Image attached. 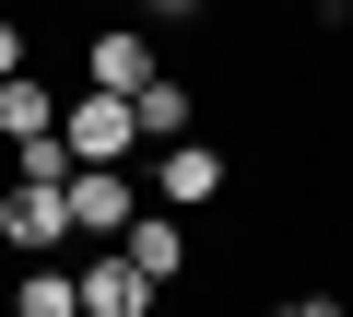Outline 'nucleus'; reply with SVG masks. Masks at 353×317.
<instances>
[{"label":"nucleus","instance_id":"obj_1","mask_svg":"<svg viewBox=\"0 0 353 317\" xmlns=\"http://www.w3.org/2000/svg\"><path fill=\"white\" fill-rule=\"evenodd\" d=\"M59 212H71V235L118 247L130 212H141V188H130V165H71V177H59Z\"/></svg>","mask_w":353,"mask_h":317},{"label":"nucleus","instance_id":"obj_2","mask_svg":"<svg viewBox=\"0 0 353 317\" xmlns=\"http://www.w3.org/2000/svg\"><path fill=\"white\" fill-rule=\"evenodd\" d=\"M59 141H71V165H118V153L141 141V118H130V94L83 83V106H59Z\"/></svg>","mask_w":353,"mask_h":317},{"label":"nucleus","instance_id":"obj_3","mask_svg":"<svg viewBox=\"0 0 353 317\" xmlns=\"http://www.w3.org/2000/svg\"><path fill=\"white\" fill-rule=\"evenodd\" d=\"M83 83H106V94H141V83H153V36H130V24H94V36H83Z\"/></svg>","mask_w":353,"mask_h":317},{"label":"nucleus","instance_id":"obj_4","mask_svg":"<svg viewBox=\"0 0 353 317\" xmlns=\"http://www.w3.org/2000/svg\"><path fill=\"white\" fill-rule=\"evenodd\" d=\"M153 188H165V212H201V200H224V153H212V141H165Z\"/></svg>","mask_w":353,"mask_h":317},{"label":"nucleus","instance_id":"obj_5","mask_svg":"<svg viewBox=\"0 0 353 317\" xmlns=\"http://www.w3.org/2000/svg\"><path fill=\"white\" fill-rule=\"evenodd\" d=\"M71 282H83V317H141V305H153V282H141V270H130L118 247H94V259H83Z\"/></svg>","mask_w":353,"mask_h":317},{"label":"nucleus","instance_id":"obj_6","mask_svg":"<svg viewBox=\"0 0 353 317\" xmlns=\"http://www.w3.org/2000/svg\"><path fill=\"white\" fill-rule=\"evenodd\" d=\"M118 259H130V270H141V282L165 294L176 270H189V223H153V212H130V235H118Z\"/></svg>","mask_w":353,"mask_h":317},{"label":"nucleus","instance_id":"obj_7","mask_svg":"<svg viewBox=\"0 0 353 317\" xmlns=\"http://www.w3.org/2000/svg\"><path fill=\"white\" fill-rule=\"evenodd\" d=\"M0 235H12L24 259H48V247L71 235V212H59V188H12V200H0Z\"/></svg>","mask_w":353,"mask_h":317},{"label":"nucleus","instance_id":"obj_8","mask_svg":"<svg viewBox=\"0 0 353 317\" xmlns=\"http://www.w3.org/2000/svg\"><path fill=\"white\" fill-rule=\"evenodd\" d=\"M12 317H83V282H71L59 259H36V270L12 282Z\"/></svg>","mask_w":353,"mask_h":317},{"label":"nucleus","instance_id":"obj_9","mask_svg":"<svg viewBox=\"0 0 353 317\" xmlns=\"http://www.w3.org/2000/svg\"><path fill=\"white\" fill-rule=\"evenodd\" d=\"M36 129H59V106H48V83H0V141H36Z\"/></svg>","mask_w":353,"mask_h":317},{"label":"nucleus","instance_id":"obj_10","mask_svg":"<svg viewBox=\"0 0 353 317\" xmlns=\"http://www.w3.org/2000/svg\"><path fill=\"white\" fill-rule=\"evenodd\" d=\"M130 118H141V141H189V94H176L165 71H153V83L130 94Z\"/></svg>","mask_w":353,"mask_h":317},{"label":"nucleus","instance_id":"obj_11","mask_svg":"<svg viewBox=\"0 0 353 317\" xmlns=\"http://www.w3.org/2000/svg\"><path fill=\"white\" fill-rule=\"evenodd\" d=\"M12 165H24V188H59V177H71V141L36 129V141H12Z\"/></svg>","mask_w":353,"mask_h":317},{"label":"nucleus","instance_id":"obj_12","mask_svg":"<svg viewBox=\"0 0 353 317\" xmlns=\"http://www.w3.org/2000/svg\"><path fill=\"white\" fill-rule=\"evenodd\" d=\"M24 71V24H0V83H12Z\"/></svg>","mask_w":353,"mask_h":317},{"label":"nucleus","instance_id":"obj_13","mask_svg":"<svg viewBox=\"0 0 353 317\" xmlns=\"http://www.w3.org/2000/svg\"><path fill=\"white\" fill-rule=\"evenodd\" d=\"M141 12H153V24H189V12H201V0H141Z\"/></svg>","mask_w":353,"mask_h":317},{"label":"nucleus","instance_id":"obj_14","mask_svg":"<svg viewBox=\"0 0 353 317\" xmlns=\"http://www.w3.org/2000/svg\"><path fill=\"white\" fill-rule=\"evenodd\" d=\"M283 317H341V305H330V294H294V305H283Z\"/></svg>","mask_w":353,"mask_h":317}]
</instances>
